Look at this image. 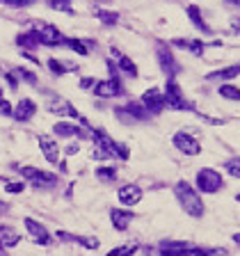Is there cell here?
Listing matches in <instances>:
<instances>
[{
  "label": "cell",
  "mask_w": 240,
  "mask_h": 256,
  "mask_svg": "<svg viewBox=\"0 0 240 256\" xmlns=\"http://www.w3.org/2000/svg\"><path fill=\"white\" fill-rule=\"evenodd\" d=\"M174 195H176V199H179L181 208L188 213L190 218H202L203 215V201L202 197L197 195V190L190 185V183L185 181H179L176 185H174Z\"/></svg>",
  "instance_id": "cell-1"
},
{
  "label": "cell",
  "mask_w": 240,
  "mask_h": 256,
  "mask_svg": "<svg viewBox=\"0 0 240 256\" xmlns=\"http://www.w3.org/2000/svg\"><path fill=\"white\" fill-rule=\"evenodd\" d=\"M92 137H94V142H96L98 149L108 151L112 158H119V160H128V156H130V151H128V146H124V144L114 142L112 137L108 135V133H103L101 128H92L90 130Z\"/></svg>",
  "instance_id": "cell-2"
},
{
  "label": "cell",
  "mask_w": 240,
  "mask_h": 256,
  "mask_svg": "<svg viewBox=\"0 0 240 256\" xmlns=\"http://www.w3.org/2000/svg\"><path fill=\"white\" fill-rule=\"evenodd\" d=\"M197 185L202 192H218L224 183H222V176H220L218 169H199L197 172Z\"/></svg>",
  "instance_id": "cell-3"
},
{
  "label": "cell",
  "mask_w": 240,
  "mask_h": 256,
  "mask_svg": "<svg viewBox=\"0 0 240 256\" xmlns=\"http://www.w3.org/2000/svg\"><path fill=\"white\" fill-rule=\"evenodd\" d=\"M21 174L23 179H28L32 181V185H37V188H51L57 183V176L51 172H41L37 167H21Z\"/></svg>",
  "instance_id": "cell-4"
},
{
  "label": "cell",
  "mask_w": 240,
  "mask_h": 256,
  "mask_svg": "<svg viewBox=\"0 0 240 256\" xmlns=\"http://www.w3.org/2000/svg\"><path fill=\"white\" fill-rule=\"evenodd\" d=\"M156 53H158V62H160V67H163V73H167L169 78H174L176 73H181V64L176 62V57L172 55V51L167 48L165 44H156Z\"/></svg>",
  "instance_id": "cell-5"
},
{
  "label": "cell",
  "mask_w": 240,
  "mask_h": 256,
  "mask_svg": "<svg viewBox=\"0 0 240 256\" xmlns=\"http://www.w3.org/2000/svg\"><path fill=\"white\" fill-rule=\"evenodd\" d=\"M163 96H165V106L174 108V110H192V103L183 101L179 85L174 83V78L167 80V87H165V94H163Z\"/></svg>",
  "instance_id": "cell-6"
},
{
  "label": "cell",
  "mask_w": 240,
  "mask_h": 256,
  "mask_svg": "<svg viewBox=\"0 0 240 256\" xmlns=\"http://www.w3.org/2000/svg\"><path fill=\"white\" fill-rule=\"evenodd\" d=\"M117 117L124 124H133V121H149V114L140 103H126L124 108H117Z\"/></svg>",
  "instance_id": "cell-7"
},
{
  "label": "cell",
  "mask_w": 240,
  "mask_h": 256,
  "mask_svg": "<svg viewBox=\"0 0 240 256\" xmlns=\"http://www.w3.org/2000/svg\"><path fill=\"white\" fill-rule=\"evenodd\" d=\"M35 35H37V41L41 46H64V41H67L62 37V32L57 28H53V25H39Z\"/></svg>",
  "instance_id": "cell-8"
},
{
  "label": "cell",
  "mask_w": 240,
  "mask_h": 256,
  "mask_svg": "<svg viewBox=\"0 0 240 256\" xmlns=\"http://www.w3.org/2000/svg\"><path fill=\"white\" fill-rule=\"evenodd\" d=\"M142 106L149 110L151 114H158L165 110V96H163V91L158 90V87H151V90L144 91L142 96Z\"/></svg>",
  "instance_id": "cell-9"
},
{
  "label": "cell",
  "mask_w": 240,
  "mask_h": 256,
  "mask_svg": "<svg viewBox=\"0 0 240 256\" xmlns=\"http://www.w3.org/2000/svg\"><path fill=\"white\" fill-rule=\"evenodd\" d=\"M25 229H28V234L32 236V240L37 242V245H51V234H48V229H46L41 222L32 218H25Z\"/></svg>",
  "instance_id": "cell-10"
},
{
  "label": "cell",
  "mask_w": 240,
  "mask_h": 256,
  "mask_svg": "<svg viewBox=\"0 0 240 256\" xmlns=\"http://www.w3.org/2000/svg\"><path fill=\"white\" fill-rule=\"evenodd\" d=\"M174 146H176L181 153H185V156H197V153L202 151L199 142H197L192 135H188V133H176V135H174Z\"/></svg>",
  "instance_id": "cell-11"
},
{
  "label": "cell",
  "mask_w": 240,
  "mask_h": 256,
  "mask_svg": "<svg viewBox=\"0 0 240 256\" xmlns=\"http://www.w3.org/2000/svg\"><path fill=\"white\" fill-rule=\"evenodd\" d=\"M39 146H41V153H44V158L51 163V165H57L60 163V149H57V142L48 135H39Z\"/></svg>",
  "instance_id": "cell-12"
},
{
  "label": "cell",
  "mask_w": 240,
  "mask_h": 256,
  "mask_svg": "<svg viewBox=\"0 0 240 256\" xmlns=\"http://www.w3.org/2000/svg\"><path fill=\"white\" fill-rule=\"evenodd\" d=\"M94 94L101 98H110L121 94V83H119V75H110V80H103V83H96L94 87Z\"/></svg>",
  "instance_id": "cell-13"
},
{
  "label": "cell",
  "mask_w": 240,
  "mask_h": 256,
  "mask_svg": "<svg viewBox=\"0 0 240 256\" xmlns=\"http://www.w3.org/2000/svg\"><path fill=\"white\" fill-rule=\"evenodd\" d=\"M119 201L124 206H135V203L142 201V188L135 185V183H128L124 188H119Z\"/></svg>",
  "instance_id": "cell-14"
},
{
  "label": "cell",
  "mask_w": 240,
  "mask_h": 256,
  "mask_svg": "<svg viewBox=\"0 0 240 256\" xmlns=\"http://www.w3.org/2000/svg\"><path fill=\"white\" fill-rule=\"evenodd\" d=\"M35 103H32L30 98H21L18 103H16V108H12V117H14L16 121H28L35 117Z\"/></svg>",
  "instance_id": "cell-15"
},
{
  "label": "cell",
  "mask_w": 240,
  "mask_h": 256,
  "mask_svg": "<svg viewBox=\"0 0 240 256\" xmlns=\"http://www.w3.org/2000/svg\"><path fill=\"white\" fill-rule=\"evenodd\" d=\"M53 133L60 137H85L87 135L83 128H78L75 124H71V121H57V124L53 126Z\"/></svg>",
  "instance_id": "cell-16"
},
{
  "label": "cell",
  "mask_w": 240,
  "mask_h": 256,
  "mask_svg": "<svg viewBox=\"0 0 240 256\" xmlns=\"http://www.w3.org/2000/svg\"><path fill=\"white\" fill-rule=\"evenodd\" d=\"M51 112L67 114V117H75V119H80V112H78V110H75L69 101H64V98H53V101H51Z\"/></svg>",
  "instance_id": "cell-17"
},
{
  "label": "cell",
  "mask_w": 240,
  "mask_h": 256,
  "mask_svg": "<svg viewBox=\"0 0 240 256\" xmlns=\"http://www.w3.org/2000/svg\"><path fill=\"white\" fill-rule=\"evenodd\" d=\"M57 238L64 242H78L83 245L85 249H96L98 247V240L96 238H85V236H74V234H67V231H57Z\"/></svg>",
  "instance_id": "cell-18"
},
{
  "label": "cell",
  "mask_w": 240,
  "mask_h": 256,
  "mask_svg": "<svg viewBox=\"0 0 240 256\" xmlns=\"http://www.w3.org/2000/svg\"><path fill=\"white\" fill-rule=\"evenodd\" d=\"M110 218H112V226L117 231H126L128 224H130V219H133V215L126 211H119V208H112V211H110Z\"/></svg>",
  "instance_id": "cell-19"
},
{
  "label": "cell",
  "mask_w": 240,
  "mask_h": 256,
  "mask_svg": "<svg viewBox=\"0 0 240 256\" xmlns=\"http://www.w3.org/2000/svg\"><path fill=\"white\" fill-rule=\"evenodd\" d=\"M18 240H21V236L16 234L14 229L0 224V245L2 247H14V245H18Z\"/></svg>",
  "instance_id": "cell-20"
},
{
  "label": "cell",
  "mask_w": 240,
  "mask_h": 256,
  "mask_svg": "<svg viewBox=\"0 0 240 256\" xmlns=\"http://www.w3.org/2000/svg\"><path fill=\"white\" fill-rule=\"evenodd\" d=\"M112 55H117V60H119V69H121V71H126V73L130 75V78H135V75H137L135 62L130 60L128 55H121L119 51H117V48H112Z\"/></svg>",
  "instance_id": "cell-21"
},
{
  "label": "cell",
  "mask_w": 240,
  "mask_h": 256,
  "mask_svg": "<svg viewBox=\"0 0 240 256\" xmlns=\"http://www.w3.org/2000/svg\"><path fill=\"white\" fill-rule=\"evenodd\" d=\"M240 71L238 64H233V67H226V69H220V71H213V73H208L206 78L208 80H229V78H236Z\"/></svg>",
  "instance_id": "cell-22"
},
{
  "label": "cell",
  "mask_w": 240,
  "mask_h": 256,
  "mask_svg": "<svg viewBox=\"0 0 240 256\" xmlns=\"http://www.w3.org/2000/svg\"><path fill=\"white\" fill-rule=\"evenodd\" d=\"M188 16H190V21H192V25H195V28H199L202 32H206V35H208L210 28L206 25V21L202 18V12H199V7L190 5V7H188Z\"/></svg>",
  "instance_id": "cell-23"
},
{
  "label": "cell",
  "mask_w": 240,
  "mask_h": 256,
  "mask_svg": "<svg viewBox=\"0 0 240 256\" xmlns=\"http://www.w3.org/2000/svg\"><path fill=\"white\" fill-rule=\"evenodd\" d=\"M16 44L23 46V48H35V46H39V41H37L35 30H32V32H23V35H18V37H16Z\"/></svg>",
  "instance_id": "cell-24"
},
{
  "label": "cell",
  "mask_w": 240,
  "mask_h": 256,
  "mask_svg": "<svg viewBox=\"0 0 240 256\" xmlns=\"http://www.w3.org/2000/svg\"><path fill=\"white\" fill-rule=\"evenodd\" d=\"M137 252V242H130V245H121V247H114L112 252H108V256H133Z\"/></svg>",
  "instance_id": "cell-25"
},
{
  "label": "cell",
  "mask_w": 240,
  "mask_h": 256,
  "mask_svg": "<svg viewBox=\"0 0 240 256\" xmlns=\"http://www.w3.org/2000/svg\"><path fill=\"white\" fill-rule=\"evenodd\" d=\"M74 0H51L48 2V7L55 9V12H69V14H74V5H71Z\"/></svg>",
  "instance_id": "cell-26"
},
{
  "label": "cell",
  "mask_w": 240,
  "mask_h": 256,
  "mask_svg": "<svg viewBox=\"0 0 240 256\" xmlns=\"http://www.w3.org/2000/svg\"><path fill=\"white\" fill-rule=\"evenodd\" d=\"M96 16L101 18V23L105 25H114V23H119V14L117 12H108V9H98Z\"/></svg>",
  "instance_id": "cell-27"
},
{
  "label": "cell",
  "mask_w": 240,
  "mask_h": 256,
  "mask_svg": "<svg viewBox=\"0 0 240 256\" xmlns=\"http://www.w3.org/2000/svg\"><path fill=\"white\" fill-rule=\"evenodd\" d=\"M174 44H176V46H183V48H190V51H192L195 55H202V53H203V44L199 41V39H195V41H183V39H176Z\"/></svg>",
  "instance_id": "cell-28"
},
{
  "label": "cell",
  "mask_w": 240,
  "mask_h": 256,
  "mask_svg": "<svg viewBox=\"0 0 240 256\" xmlns=\"http://www.w3.org/2000/svg\"><path fill=\"white\" fill-rule=\"evenodd\" d=\"M220 96L229 98V101H238V98H240V90H238V87H233V85H222V87H220Z\"/></svg>",
  "instance_id": "cell-29"
},
{
  "label": "cell",
  "mask_w": 240,
  "mask_h": 256,
  "mask_svg": "<svg viewBox=\"0 0 240 256\" xmlns=\"http://www.w3.org/2000/svg\"><path fill=\"white\" fill-rule=\"evenodd\" d=\"M96 179L98 181H114V179H117V172H114V167H98Z\"/></svg>",
  "instance_id": "cell-30"
},
{
  "label": "cell",
  "mask_w": 240,
  "mask_h": 256,
  "mask_svg": "<svg viewBox=\"0 0 240 256\" xmlns=\"http://www.w3.org/2000/svg\"><path fill=\"white\" fill-rule=\"evenodd\" d=\"M64 46H69V48H71V51H75L78 55H87V46H85L80 39H67V41H64Z\"/></svg>",
  "instance_id": "cell-31"
},
{
  "label": "cell",
  "mask_w": 240,
  "mask_h": 256,
  "mask_svg": "<svg viewBox=\"0 0 240 256\" xmlns=\"http://www.w3.org/2000/svg\"><path fill=\"white\" fill-rule=\"evenodd\" d=\"M12 73H16V78H23V80H28L30 85L37 83V75H32L28 69H16V71H12Z\"/></svg>",
  "instance_id": "cell-32"
},
{
  "label": "cell",
  "mask_w": 240,
  "mask_h": 256,
  "mask_svg": "<svg viewBox=\"0 0 240 256\" xmlns=\"http://www.w3.org/2000/svg\"><path fill=\"white\" fill-rule=\"evenodd\" d=\"M48 67H51L53 73H57V75H64V73H67V67H64L62 62H57V60H51V62H48Z\"/></svg>",
  "instance_id": "cell-33"
},
{
  "label": "cell",
  "mask_w": 240,
  "mask_h": 256,
  "mask_svg": "<svg viewBox=\"0 0 240 256\" xmlns=\"http://www.w3.org/2000/svg\"><path fill=\"white\" fill-rule=\"evenodd\" d=\"M0 2H2V5H9V7H28L35 0H0Z\"/></svg>",
  "instance_id": "cell-34"
},
{
  "label": "cell",
  "mask_w": 240,
  "mask_h": 256,
  "mask_svg": "<svg viewBox=\"0 0 240 256\" xmlns=\"http://www.w3.org/2000/svg\"><path fill=\"white\" fill-rule=\"evenodd\" d=\"M238 163H240L238 158H236V160H229V163H226V172L231 174V176H236V179L240 176V167H238Z\"/></svg>",
  "instance_id": "cell-35"
},
{
  "label": "cell",
  "mask_w": 240,
  "mask_h": 256,
  "mask_svg": "<svg viewBox=\"0 0 240 256\" xmlns=\"http://www.w3.org/2000/svg\"><path fill=\"white\" fill-rule=\"evenodd\" d=\"M23 188H25L23 183H7V185H5L7 192H23Z\"/></svg>",
  "instance_id": "cell-36"
},
{
  "label": "cell",
  "mask_w": 240,
  "mask_h": 256,
  "mask_svg": "<svg viewBox=\"0 0 240 256\" xmlns=\"http://www.w3.org/2000/svg\"><path fill=\"white\" fill-rule=\"evenodd\" d=\"M92 156H94L96 160H108V158H112V156H110L108 151H103V149H96L94 153H92Z\"/></svg>",
  "instance_id": "cell-37"
},
{
  "label": "cell",
  "mask_w": 240,
  "mask_h": 256,
  "mask_svg": "<svg viewBox=\"0 0 240 256\" xmlns=\"http://www.w3.org/2000/svg\"><path fill=\"white\" fill-rule=\"evenodd\" d=\"M0 112H2V114H12V106H9L5 98H0Z\"/></svg>",
  "instance_id": "cell-38"
},
{
  "label": "cell",
  "mask_w": 240,
  "mask_h": 256,
  "mask_svg": "<svg viewBox=\"0 0 240 256\" xmlns=\"http://www.w3.org/2000/svg\"><path fill=\"white\" fill-rule=\"evenodd\" d=\"M92 85H94V80H92V78H83V80H80V87H83V90L92 87Z\"/></svg>",
  "instance_id": "cell-39"
},
{
  "label": "cell",
  "mask_w": 240,
  "mask_h": 256,
  "mask_svg": "<svg viewBox=\"0 0 240 256\" xmlns=\"http://www.w3.org/2000/svg\"><path fill=\"white\" fill-rule=\"evenodd\" d=\"M7 75V80H9V85H12V87H16V85H18V78H16L14 73H5Z\"/></svg>",
  "instance_id": "cell-40"
},
{
  "label": "cell",
  "mask_w": 240,
  "mask_h": 256,
  "mask_svg": "<svg viewBox=\"0 0 240 256\" xmlns=\"http://www.w3.org/2000/svg\"><path fill=\"white\" fill-rule=\"evenodd\" d=\"M67 153H69V156H74V153H78V144H71V146H67Z\"/></svg>",
  "instance_id": "cell-41"
},
{
  "label": "cell",
  "mask_w": 240,
  "mask_h": 256,
  "mask_svg": "<svg viewBox=\"0 0 240 256\" xmlns=\"http://www.w3.org/2000/svg\"><path fill=\"white\" fill-rule=\"evenodd\" d=\"M0 256H7V254H5V247H2V245H0Z\"/></svg>",
  "instance_id": "cell-42"
},
{
  "label": "cell",
  "mask_w": 240,
  "mask_h": 256,
  "mask_svg": "<svg viewBox=\"0 0 240 256\" xmlns=\"http://www.w3.org/2000/svg\"><path fill=\"white\" fill-rule=\"evenodd\" d=\"M92 2H110V0H92Z\"/></svg>",
  "instance_id": "cell-43"
},
{
  "label": "cell",
  "mask_w": 240,
  "mask_h": 256,
  "mask_svg": "<svg viewBox=\"0 0 240 256\" xmlns=\"http://www.w3.org/2000/svg\"><path fill=\"white\" fill-rule=\"evenodd\" d=\"M0 98H2V91H0Z\"/></svg>",
  "instance_id": "cell-44"
}]
</instances>
